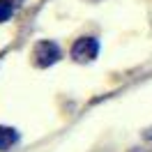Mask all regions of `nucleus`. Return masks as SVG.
Segmentation results:
<instances>
[{
    "label": "nucleus",
    "instance_id": "1",
    "mask_svg": "<svg viewBox=\"0 0 152 152\" xmlns=\"http://www.w3.org/2000/svg\"><path fill=\"white\" fill-rule=\"evenodd\" d=\"M97 53H99V42L95 37H81L72 46V58L76 62H90L97 58Z\"/></svg>",
    "mask_w": 152,
    "mask_h": 152
},
{
    "label": "nucleus",
    "instance_id": "2",
    "mask_svg": "<svg viewBox=\"0 0 152 152\" xmlns=\"http://www.w3.org/2000/svg\"><path fill=\"white\" fill-rule=\"evenodd\" d=\"M32 56H35V62L39 67H48V65H53V62L60 60V48H58V44L44 39V42H39L37 46H35Z\"/></svg>",
    "mask_w": 152,
    "mask_h": 152
},
{
    "label": "nucleus",
    "instance_id": "3",
    "mask_svg": "<svg viewBox=\"0 0 152 152\" xmlns=\"http://www.w3.org/2000/svg\"><path fill=\"white\" fill-rule=\"evenodd\" d=\"M19 141V134L16 129H12V127H0V152L10 150L14 143Z\"/></svg>",
    "mask_w": 152,
    "mask_h": 152
},
{
    "label": "nucleus",
    "instance_id": "4",
    "mask_svg": "<svg viewBox=\"0 0 152 152\" xmlns=\"http://www.w3.org/2000/svg\"><path fill=\"white\" fill-rule=\"evenodd\" d=\"M12 14H14V5L10 0H0V23L2 21H10Z\"/></svg>",
    "mask_w": 152,
    "mask_h": 152
},
{
    "label": "nucleus",
    "instance_id": "5",
    "mask_svg": "<svg viewBox=\"0 0 152 152\" xmlns=\"http://www.w3.org/2000/svg\"><path fill=\"white\" fill-rule=\"evenodd\" d=\"M145 138H150V141H152V129H150L148 134H145Z\"/></svg>",
    "mask_w": 152,
    "mask_h": 152
}]
</instances>
